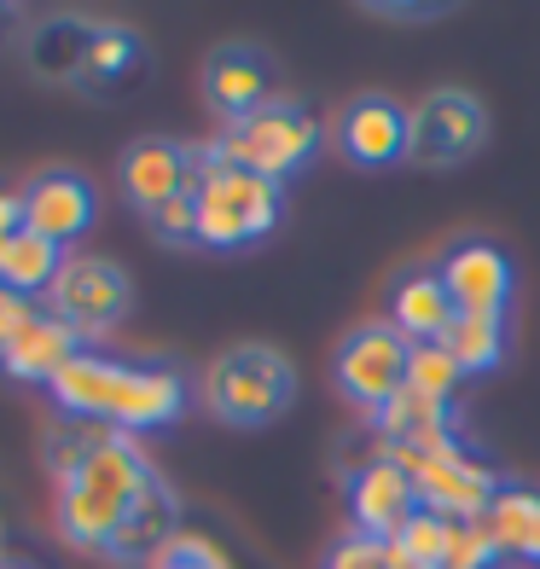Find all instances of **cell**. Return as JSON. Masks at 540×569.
Wrapping results in <instances>:
<instances>
[{"instance_id": "obj_7", "label": "cell", "mask_w": 540, "mask_h": 569, "mask_svg": "<svg viewBox=\"0 0 540 569\" xmlns=\"http://www.w3.org/2000/svg\"><path fill=\"white\" fill-rule=\"evenodd\" d=\"M488 140V111L471 88H430L413 106V140H407V163L413 169H453L477 158Z\"/></svg>"}, {"instance_id": "obj_32", "label": "cell", "mask_w": 540, "mask_h": 569, "mask_svg": "<svg viewBox=\"0 0 540 569\" xmlns=\"http://www.w3.org/2000/svg\"><path fill=\"white\" fill-rule=\"evenodd\" d=\"M30 315H36V308H30V302H23V297H12V291H7V284H0V343H7V338H12V331H18L23 320H30Z\"/></svg>"}, {"instance_id": "obj_23", "label": "cell", "mask_w": 540, "mask_h": 569, "mask_svg": "<svg viewBox=\"0 0 540 569\" xmlns=\"http://www.w3.org/2000/svg\"><path fill=\"white\" fill-rule=\"evenodd\" d=\"M482 529L500 547V558L506 552L511 558H529L534 529H540V495H529V488H500L494 506H488V517H482Z\"/></svg>"}, {"instance_id": "obj_25", "label": "cell", "mask_w": 540, "mask_h": 569, "mask_svg": "<svg viewBox=\"0 0 540 569\" xmlns=\"http://www.w3.org/2000/svg\"><path fill=\"white\" fill-rule=\"evenodd\" d=\"M106 425H88V419H70V412H59V425L47 430V465H53V477L64 482V477H76L88 465V453L106 442Z\"/></svg>"}, {"instance_id": "obj_1", "label": "cell", "mask_w": 540, "mask_h": 569, "mask_svg": "<svg viewBox=\"0 0 540 569\" xmlns=\"http://www.w3.org/2000/svg\"><path fill=\"white\" fill-rule=\"evenodd\" d=\"M59 412L106 430H163L187 412V378L169 367H128V360H106V355H76L70 367L47 383Z\"/></svg>"}, {"instance_id": "obj_12", "label": "cell", "mask_w": 540, "mask_h": 569, "mask_svg": "<svg viewBox=\"0 0 540 569\" xmlns=\"http://www.w3.org/2000/svg\"><path fill=\"white\" fill-rule=\"evenodd\" d=\"M93 216H99V192H93V180L76 174V169H47L23 187V227L41 232V239H53L59 250L82 239L93 227Z\"/></svg>"}, {"instance_id": "obj_18", "label": "cell", "mask_w": 540, "mask_h": 569, "mask_svg": "<svg viewBox=\"0 0 540 569\" xmlns=\"http://www.w3.org/2000/svg\"><path fill=\"white\" fill-rule=\"evenodd\" d=\"M93 36H99V18H82V12H53L41 18L30 41H23V59L41 82L53 88H76V76H82L88 53H93Z\"/></svg>"}, {"instance_id": "obj_31", "label": "cell", "mask_w": 540, "mask_h": 569, "mask_svg": "<svg viewBox=\"0 0 540 569\" xmlns=\"http://www.w3.org/2000/svg\"><path fill=\"white\" fill-rule=\"evenodd\" d=\"M372 18H390V23H424V18H448V7H424V0H401V7H367Z\"/></svg>"}, {"instance_id": "obj_24", "label": "cell", "mask_w": 540, "mask_h": 569, "mask_svg": "<svg viewBox=\"0 0 540 569\" xmlns=\"http://www.w3.org/2000/svg\"><path fill=\"white\" fill-rule=\"evenodd\" d=\"M390 547L401 552L407 569H448V547H453V523L448 517H436V511H413V523H407Z\"/></svg>"}, {"instance_id": "obj_6", "label": "cell", "mask_w": 540, "mask_h": 569, "mask_svg": "<svg viewBox=\"0 0 540 569\" xmlns=\"http://www.w3.org/2000/svg\"><path fill=\"white\" fill-rule=\"evenodd\" d=\"M407 360H413V343H407L390 320H372V326H354L338 343L331 378H338L343 401L378 412L407 390Z\"/></svg>"}, {"instance_id": "obj_29", "label": "cell", "mask_w": 540, "mask_h": 569, "mask_svg": "<svg viewBox=\"0 0 540 569\" xmlns=\"http://www.w3.org/2000/svg\"><path fill=\"white\" fill-rule=\"evenodd\" d=\"M151 569H233L221 558V547H210L203 535H174L169 547L151 558Z\"/></svg>"}, {"instance_id": "obj_17", "label": "cell", "mask_w": 540, "mask_h": 569, "mask_svg": "<svg viewBox=\"0 0 540 569\" xmlns=\"http://www.w3.org/2000/svg\"><path fill=\"white\" fill-rule=\"evenodd\" d=\"M76 355H82V338L70 326H59L53 315H30L0 343V372L18 383H53Z\"/></svg>"}, {"instance_id": "obj_22", "label": "cell", "mask_w": 540, "mask_h": 569, "mask_svg": "<svg viewBox=\"0 0 540 569\" xmlns=\"http://www.w3.org/2000/svg\"><path fill=\"white\" fill-rule=\"evenodd\" d=\"M442 349L459 372H494L506 360V315H453V326L442 331Z\"/></svg>"}, {"instance_id": "obj_34", "label": "cell", "mask_w": 540, "mask_h": 569, "mask_svg": "<svg viewBox=\"0 0 540 569\" xmlns=\"http://www.w3.org/2000/svg\"><path fill=\"white\" fill-rule=\"evenodd\" d=\"M529 563H540V529H534V547H529Z\"/></svg>"}, {"instance_id": "obj_8", "label": "cell", "mask_w": 540, "mask_h": 569, "mask_svg": "<svg viewBox=\"0 0 540 569\" xmlns=\"http://www.w3.org/2000/svg\"><path fill=\"white\" fill-rule=\"evenodd\" d=\"M128 302H134V284H128L122 268H111L106 256H70L53 279V291H47L53 320L70 326L82 343L106 338V331L128 315Z\"/></svg>"}, {"instance_id": "obj_28", "label": "cell", "mask_w": 540, "mask_h": 569, "mask_svg": "<svg viewBox=\"0 0 540 569\" xmlns=\"http://www.w3.org/2000/svg\"><path fill=\"white\" fill-rule=\"evenodd\" d=\"M326 569H407V563H401V552L390 547V540L349 535V540H338V547L326 552Z\"/></svg>"}, {"instance_id": "obj_20", "label": "cell", "mask_w": 540, "mask_h": 569, "mask_svg": "<svg viewBox=\"0 0 540 569\" xmlns=\"http://www.w3.org/2000/svg\"><path fill=\"white\" fill-rule=\"evenodd\" d=\"M453 297H448V284L442 273H413V279H401L396 284V315L390 326L401 331L407 343H442V331L453 326Z\"/></svg>"}, {"instance_id": "obj_11", "label": "cell", "mask_w": 540, "mask_h": 569, "mask_svg": "<svg viewBox=\"0 0 540 569\" xmlns=\"http://www.w3.org/2000/svg\"><path fill=\"white\" fill-rule=\"evenodd\" d=\"M198 187V146L146 134L122 151V192L134 198V210H158L169 198H187Z\"/></svg>"}, {"instance_id": "obj_2", "label": "cell", "mask_w": 540, "mask_h": 569, "mask_svg": "<svg viewBox=\"0 0 540 569\" xmlns=\"http://www.w3.org/2000/svg\"><path fill=\"white\" fill-rule=\"evenodd\" d=\"M151 477H158V471H151L146 448L134 442V436L111 430L106 442L88 453L82 471L59 482V535L70 540V547L106 552L111 535L122 529L128 506L140 500V488H146Z\"/></svg>"}, {"instance_id": "obj_19", "label": "cell", "mask_w": 540, "mask_h": 569, "mask_svg": "<svg viewBox=\"0 0 540 569\" xmlns=\"http://www.w3.org/2000/svg\"><path fill=\"white\" fill-rule=\"evenodd\" d=\"M174 523H180V506H174V495H169V482L151 477V482L140 488V500L128 506L122 529L111 535L106 558H117V563H146V569H151V558H158L169 540L180 535Z\"/></svg>"}, {"instance_id": "obj_14", "label": "cell", "mask_w": 540, "mask_h": 569, "mask_svg": "<svg viewBox=\"0 0 540 569\" xmlns=\"http://www.w3.org/2000/svg\"><path fill=\"white\" fill-rule=\"evenodd\" d=\"M407 140H413V111H401L396 99L367 93L338 117V146L360 169H390L407 163Z\"/></svg>"}, {"instance_id": "obj_4", "label": "cell", "mask_w": 540, "mask_h": 569, "mask_svg": "<svg viewBox=\"0 0 540 569\" xmlns=\"http://www.w3.org/2000/svg\"><path fill=\"white\" fill-rule=\"evenodd\" d=\"M297 401V367L273 343H233L210 367V412L233 430L279 425Z\"/></svg>"}, {"instance_id": "obj_30", "label": "cell", "mask_w": 540, "mask_h": 569, "mask_svg": "<svg viewBox=\"0 0 540 569\" xmlns=\"http://www.w3.org/2000/svg\"><path fill=\"white\" fill-rule=\"evenodd\" d=\"M500 547L488 540L482 523H453V547H448V569H494Z\"/></svg>"}, {"instance_id": "obj_3", "label": "cell", "mask_w": 540, "mask_h": 569, "mask_svg": "<svg viewBox=\"0 0 540 569\" xmlns=\"http://www.w3.org/2000/svg\"><path fill=\"white\" fill-rule=\"evenodd\" d=\"M192 203H198V244L203 250H239V244L268 239L279 227V216H286V187L256 174V169L216 158L210 146H198Z\"/></svg>"}, {"instance_id": "obj_26", "label": "cell", "mask_w": 540, "mask_h": 569, "mask_svg": "<svg viewBox=\"0 0 540 569\" xmlns=\"http://www.w3.org/2000/svg\"><path fill=\"white\" fill-rule=\"evenodd\" d=\"M459 378H466V372L448 360L442 343H413V360H407V383H413V390H424V396H436V401H453Z\"/></svg>"}, {"instance_id": "obj_33", "label": "cell", "mask_w": 540, "mask_h": 569, "mask_svg": "<svg viewBox=\"0 0 540 569\" xmlns=\"http://www.w3.org/2000/svg\"><path fill=\"white\" fill-rule=\"evenodd\" d=\"M23 232V192H0V250Z\"/></svg>"}, {"instance_id": "obj_15", "label": "cell", "mask_w": 540, "mask_h": 569, "mask_svg": "<svg viewBox=\"0 0 540 569\" xmlns=\"http://www.w3.org/2000/svg\"><path fill=\"white\" fill-rule=\"evenodd\" d=\"M151 76V47L128 30V23H99L93 53L76 76V93L99 99V106H117V99H134Z\"/></svg>"}, {"instance_id": "obj_21", "label": "cell", "mask_w": 540, "mask_h": 569, "mask_svg": "<svg viewBox=\"0 0 540 569\" xmlns=\"http://www.w3.org/2000/svg\"><path fill=\"white\" fill-rule=\"evenodd\" d=\"M59 268H64V250L53 239H41V232H30V227H23L7 250H0V284H7L12 297H23V302L53 291Z\"/></svg>"}, {"instance_id": "obj_13", "label": "cell", "mask_w": 540, "mask_h": 569, "mask_svg": "<svg viewBox=\"0 0 540 569\" xmlns=\"http://www.w3.org/2000/svg\"><path fill=\"white\" fill-rule=\"evenodd\" d=\"M419 511V488H413V471L396 459H372L360 465L354 482H349V517H354V535L367 540H396Z\"/></svg>"}, {"instance_id": "obj_5", "label": "cell", "mask_w": 540, "mask_h": 569, "mask_svg": "<svg viewBox=\"0 0 540 569\" xmlns=\"http://www.w3.org/2000/svg\"><path fill=\"white\" fill-rule=\"evenodd\" d=\"M210 151H216V158H227V163L256 169V174H268V180H279V187H286V174H297V169L320 151V128H314V117H308L297 99H273V106H262L256 117L233 122Z\"/></svg>"}, {"instance_id": "obj_27", "label": "cell", "mask_w": 540, "mask_h": 569, "mask_svg": "<svg viewBox=\"0 0 540 569\" xmlns=\"http://www.w3.org/2000/svg\"><path fill=\"white\" fill-rule=\"evenodd\" d=\"M146 227H151V239H158V244L192 250V244H198V203H192V192L158 203V210H146Z\"/></svg>"}, {"instance_id": "obj_9", "label": "cell", "mask_w": 540, "mask_h": 569, "mask_svg": "<svg viewBox=\"0 0 540 569\" xmlns=\"http://www.w3.org/2000/svg\"><path fill=\"white\" fill-rule=\"evenodd\" d=\"M279 88V64L268 47L256 41H221L210 59H203V99H210V111L227 117V128L256 117L262 106H273Z\"/></svg>"}, {"instance_id": "obj_10", "label": "cell", "mask_w": 540, "mask_h": 569, "mask_svg": "<svg viewBox=\"0 0 540 569\" xmlns=\"http://www.w3.org/2000/svg\"><path fill=\"white\" fill-rule=\"evenodd\" d=\"M413 488H419V506L448 517V523H482L488 506H494L500 482L488 465H477L466 448L459 453H436L413 465Z\"/></svg>"}, {"instance_id": "obj_16", "label": "cell", "mask_w": 540, "mask_h": 569, "mask_svg": "<svg viewBox=\"0 0 540 569\" xmlns=\"http://www.w3.org/2000/svg\"><path fill=\"white\" fill-rule=\"evenodd\" d=\"M442 284L459 315H506L511 291H518V268H511V256L500 244L471 239L442 262Z\"/></svg>"}]
</instances>
